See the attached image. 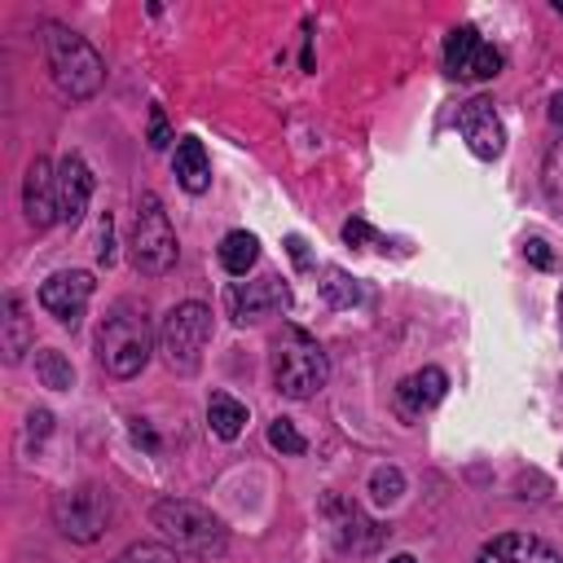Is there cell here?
I'll use <instances>...</instances> for the list:
<instances>
[{
    "mask_svg": "<svg viewBox=\"0 0 563 563\" xmlns=\"http://www.w3.org/2000/svg\"><path fill=\"white\" fill-rule=\"evenodd\" d=\"M40 44H44V62H48V75H53V84H57L62 97L88 101V97L101 92L106 62H101V53L79 31L62 26V22H44L40 26Z\"/></svg>",
    "mask_w": 563,
    "mask_h": 563,
    "instance_id": "obj_1",
    "label": "cell"
},
{
    "mask_svg": "<svg viewBox=\"0 0 563 563\" xmlns=\"http://www.w3.org/2000/svg\"><path fill=\"white\" fill-rule=\"evenodd\" d=\"M150 352H154V330H150L145 308L132 303V299H119L97 325V361H101V369L110 378H136L150 365Z\"/></svg>",
    "mask_w": 563,
    "mask_h": 563,
    "instance_id": "obj_2",
    "label": "cell"
},
{
    "mask_svg": "<svg viewBox=\"0 0 563 563\" xmlns=\"http://www.w3.org/2000/svg\"><path fill=\"white\" fill-rule=\"evenodd\" d=\"M330 378L321 343L303 325H282L273 334V387L286 400H312Z\"/></svg>",
    "mask_w": 563,
    "mask_h": 563,
    "instance_id": "obj_3",
    "label": "cell"
},
{
    "mask_svg": "<svg viewBox=\"0 0 563 563\" xmlns=\"http://www.w3.org/2000/svg\"><path fill=\"white\" fill-rule=\"evenodd\" d=\"M150 523L158 528V537L172 550H185V554H198V559H220L229 550V528L198 501L163 497V501H154Z\"/></svg>",
    "mask_w": 563,
    "mask_h": 563,
    "instance_id": "obj_4",
    "label": "cell"
},
{
    "mask_svg": "<svg viewBox=\"0 0 563 563\" xmlns=\"http://www.w3.org/2000/svg\"><path fill=\"white\" fill-rule=\"evenodd\" d=\"M207 339H211V308L198 299L176 303L158 325V352H163L167 369H176V374H194L202 365Z\"/></svg>",
    "mask_w": 563,
    "mask_h": 563,
    "instance_id": "obj_5",
    "label": "cell"
},
{
    "mask_svg": "<svg viewBox=\"0 0 563 563\" xmlns=\"http://www.w3.org/2000/svg\"><path fill=\"white\" fill-rule=\"evenodd\" d=\"M110 519H114V493L101 484H75L53 497V523L66 541L88 545V541L106 537Z\"/></svg>",
    "mask_w": 563,
    "mask_h": 563,
    "instance_id": "obj_6",
    "label": "cell"
},
{
    "mask_svg": "<svg viewBox=\"0 0 563 563\" xmlns=\"http://www.w3.org/2000/svg\"><path fill=\"white\" fill-rule=\"evenodd\" d=\"M128 246H132V264L141 273H150V277L176 268V255H180L176 229H172L158 194H150V189L136 198V220H132V242Z\"/></svg>",
    "mask_w": 563,
    "mask_h": 563,
    "instance_id": "obj_7",
    "label": "cell"
},
{
    "mask_svg": "<svg viewBox=\"0 0 563 563\" xmlns=\"http://www.w3.org/2000/svg\"><path fill=\"white\" fill-rule=\"evenodd\" d=\"M444 70L453 79H493L501 70V53L484 44L475 26H453L444 40Z\"/></svg>",
    "mask_w": 563,
    "mask_h": 563,
    "instance_id": "obj_8",
    "label": "cell"
},
{
    "mask_svg": "<svg viewBox=\"0 0 563 563\" xmlns=\"http://www.w3.org/2000/svg\"><path fill=\"white\" fill-rule=\"evenodd\" d=\"M92 273H84V268H62V273H53L44 286H40V308L48 312V317H57L62 325H79V317H84V308H88V299H92Z\"/></svg>",
    "mask_w": 563,
    "mask_h": 563,
    "instance_id": "obj_9",
    "label": "cell"
},
{
    "mask_svg": "<svg viewBox=\"0 0 563 563\" xmlns=\"http://www.w3.org/2000/svg\"><path fill=\"white\" fill-rule=\"evenodd\" d=\"M22 211H26V224L35 233H44L53 220H62V211H57V167L44 154H35L26 176H22Z\"/></svg>",
    "mask_w": 563,
    "mask_h": 563,
    "instance_id": "obj_10",
    "label": "cell"
},
{
    "mask_svg": "<svg viewBox=\"0 0 563 563\" xmlns=\"http://www.w3.org/2000/svg\"><path fill=\"white\" fill-rule=\"evenodd\" d=\"M457 128H462V141L471 145L475 158H497L506 150V128H501V119H497L488 97H471L457 110Z\"/></svg>",
    "mask_w": 563,
    "mask_h": 563,
    "instance_id": "obj_11",
    "label": "cell"
},
{
    "mask_svg": "<svg viewBox=\"0 0 563 563\" xmlns=\"http://www.w3.org/2000/svg\"><path fill=\"white\" fill-rule=\"evenodd\" d=\"M290 303V295H286V286H282V277H255V282H233L229 286V308H233V321H260V317H268L273 308H286Z\"/></svg>",
    "mask_w": 563,
    "mask_h": 563,
    "instance_id": "obj_12",
    "label": "cell"
},
{
    "mask_svg": "<svg viewBox=\"0 0 563 563\" xmlns=\"http://www.w3.org/2000/svg\"><path fill=\"white\" fill-rule=\"evenodd\" d=\"M92 185L97 180H92V167L84 163V154H66L57 163V211H62L66 224L84 220L88 198H92Z\"/></svg>",
    "mask_w": 563,
    "mask_h": 563,
    "instance_id": "obj_13",
    "label": "cell"
},
{
    "mask_svg": "<svg viewBox=\"0 0 563 563\" xmlns=\"http://www.w3.org/2000/svg\"><path fill=\"white\" fill-rule=\"evenodd\" d=\"M475 563H563V559L550 541H541L532 532H501L475 554Z\"/></svg>",
    "mask_w": 563,
    "mask_h": 563,
    "instance_id": "obj_14",
    "label": "cell"
},
{
    "mask_svg": "<svg viewBox=\"0 0 563 563\" xmlns=\"http://www.w3.org/2000/svg\"><path fill=\"white\" fill-rule=\"evenodd\" d=\"M444 391H449V374L427 365V369H418V374L396 383V409H400V418H422L431 405L444 400Z\"/></svg>",
    "mask_w": 563,
    "mask_h": 563,
    "instance_id": "obj_15",
    "label": "cell"
},
{
    "mask_svg": "<svg viewBox=\"0 0 563 563\" xmlns=\"http://www.w3.org/2000/svg\"><path fill=\"white\" fill-rule=\"evenodd\" d=\"M0 352H4L9 365H18L31 352V321H26V308H22V299L13 290L0 303Z\"/></svg>",
    "mask_w": 563,
    "mask_h": 563,
    "instance_id": "obj_16",
    "label": "cell"
},
{
    "mask_svg": "<svg viewBox=\"0 0 563 563\" xmlns=\"http://www.w3.org/2000/svg\"><path fill=\"white\" fill-rule=\"evenodd\" d=\"M172 167H176V180H180L189 194H202V189L211 185V158H207V150H202L198 136H180V141H176Z\"/></svg>",
    "mask_w": 563,
    "mask_h": 563,
    "instance_id": "obj_17",
    "label": "cell"
},
{
    "mask_svg": "<svg viewBox=\"0 0 563 563\" xmlns=\"http://www.w3.org/2000/svg\"><path fill=\"white\" fill-rule=\"evenodd\" d=\"M255 260H260V242H255V233L233 229V233L220 238V264H224V273L246 277V273L255 268Z\"/></svg>",
    "mask_w": 563,
    "mask_h": 563,
    "instance_id": "obj_18",
    "label": "cell"
},
{
    "mask_svg": "<svg viewBox=\"0 0 563 563\" xmlns=\"http://www.w3.org/2000/svg\"><path fill=\"white\" fill-rule=\"evenodd\" d=\"M207 427H211L220 440H238L242 427H246V405L233 400L229 391H216V396L207 400Z\"/></svg>",
    "mask_w": 563,
    "mask_h": 563,
    "instance_id": "obj_19",
    "label": "cell"
},
{
    "mask_svg": "<svg viewBox=\"0 0 563 563\" xmlns=\"http://www.w3.org/2000/svg\"><path fill=\"white\" fill-rule=\"evenodd\" d=\"M35 378H40L44 387H53V391H66V387L75 383V369H70V361H66L62 352L40 347V352H35Z\"/></svg>",
    "mask_w": 563,
    "mask_h": 563,
    "instance_id": "obj_20",
    "label": "cell"
},
{
    "mask_svg": "<svg viewBox=\"0 0 563 563\" xmlns=\"http://www.w3.org/2000/svg\"><path fill=\"white\" fill-rule=\"evenodd\" d=\"M541 189H545L550 207L563 211V132L550 141V150H545V158H541Z\"/></svg>",
    "mask_w": 563,
    "mask_h": 563,
    "instance_id": "obj_21",
    "label": "cell"
},
{
    "mask_svg": "<svg viewBox=\"0 0 563 563\" xmlns=\"http://www.w3.org/2000/svg\"><path fill=\"white\" fill-rule=\"evenodd\" d=\"M321 295H325V303H334V308H352L356 299H361V290H356V282L343 273V268H325V282H321Z\"/></svg>",
    "mask_w": 563,
    "mask_h": 563,
    "instance_id": "obj_22",
    "label": "cell"
},
{
    "mask_svg": "<svg viewBox=\"0 0 563 563\" xmlns=\"http://www.w3.org/2000/svg\"><path fill=\"white\" fill-rule=\"evenodd\" d=\"M114 563H180V550H172L167 541H136Z\"/></svg>",
    "mask_w": 563,
    "mask_h": 563,
    "instance_id": "obj_23",
    "label": "cell"
},
{
    "mask_svg": "<svg viewBox=\"0 0 563 563\" xmlns=\"http://www.w3.org/2000/svg\"><path fill=\"white\" fill-rule=\"evenodd\" d=\"M400 493H405V475H400L396 466H378V471L369 475V497H374L378 506L400 501Z\"/></svg>",
    "mask_w": 563,
    "mask_h": 563,
    "instance_id": "obj_24",
    "label": "cell"
},
{
    "mask_svg": "<svg viewBox=\"0 0 563 563\" xmlns=\"http://www.w3.org/2000/svg\"><path fill=\"white\" fill-rule=\"evenodd\" d=\"M268 444L282 449V453H303V449H308V440L295 431L290 418H273V422H268Z\"/></svg>",
    "mask_w": 563,
    "mask_h": 563,
    "instance_id": "obj_25",
    "label": "cell"
},
{
    "mask_svg": "<svg viewBox=\"0 0 563 563\" xmlns=\"http://www.w3.org/2000/svg\"><path fill=\"white\" fill-rule=\"evenodd\" d=\"M97 260L110 268L114 264V220H110V211L101 216V224H97Z\"/></svg>",
    "mask_w": 563,
    "mask_h": 563,
    "instance_id": "obj_26",
    "label": "cell"
},
{
    "mask_svg": "<svg viewBox=\"0 0 563 563\" xmlns=\"http://www.w3.org/2000/svg\"><path fill=\"white\" fill-rule=\"evenodd\" d=\"M167 141H172V136H167V119H163V110L154 106V110H150V150H167Z\"/></svg>",
    "mask_w": 563,
    "mask_h": 563,
    "instance_id": "obj_27",
    "label": "cell"
},
{
    "mask_svg": "<svg viewBox=\"0 0 563 563\" xmlns=\"http://www.w3.org/2000/svg\"><path fill=\"white\" fill-rule=\"evenodd\" d=\"M523 255L537 264V268H554V255H550V246L541 242V238H528V246H523Z\"/></svg>",
    "mask_w": 563,
    "mask_h": 563,
    "instance_id": "obj_28",
    "label": "cell"
},
{
    "mask_svg": "<svg viewBox=\"0 0 563 563\" xmlns=\"http://www.w3.org/2000/svg\"><path fill=\"white\" fill-rule=\"evenodd\" d=\"M343 238H347L352 246H361V242H374V229H369L365 220H347V224H343Z\"/></svg>",
    "mask_w": 563,
    "mask_h": 563,
    "instance_id": "obj_29",
    "label": "cell"
},
{
    "mask_svg": "<svg viewBox=\"0 0 563 563\" xmlns=\"http://www.w3.org/2000/svg\"><path fill=\"white\" fill-rule=\"evenodd\" d=\"M48 422H53V418H48V409H35V413H31V431H35V440H44V435H48Z\"/></svg>",
    "mask_w": 563,
    "mask_h": 563,
    "instance_id": "obj_30",
    "label": "cell"
},
{
    "mask_svg": "<svg viewBox=\"0 0 563 563\" xmlns=\"http://www.w3.org/2000/svg\"><path fill=\"white\" fill-rule=\"evenodd\" d=\"M286 246H290L295 264H299V268H308V251H303V238H286Z\"/></svg>",
    "mask_w": 563,
    "mask_h": 563,
    "instance_id": "obj_31",
    "label": "cell"
},
{
    "mask_svg": "<svg viewBox=\"0 0 563 563\" xmlns=\"http://www.w3.org/2000/svg\"><path fill=\"white\" fill-rule=\"evenodd\" d=\"M550 123H554V128H563V92H554V97H550Z\"/></svg>",
    "mask_w": 563,
    "mask_h": 563,
    "instance_id": "obj_32",
    "label": "cell"
},
{
    "mask_svg": "<svg viewBox=\"0 0 563 563\" xmlns=\"http://www.w3.org/2000/svg\"><path fill=\"white\" fill-rule=\"evenodd\" d=\"M387 563H418L413 554H396V559H387Z\"/></svg>",
    "mask_w": 563,
    "mask_h": 563,
    "instance_id": "obj_33",
    "label": "cell"
},
{
    "mask_svg": "<svg viewBox=\"0 0 563 563\" xmlns=\"http://www.w3.org/2000/svg\"><path fill=\"white\" fill-rule=\"evenodd\" d=\"M550 9H554V13H559V18H563V0H550Z\"/></svg>",
    "mask_w": 563,
    "mask_h": 563,
    "instance_id": "obj_34",
    "label": "cell"
},
{
    "mask_svg": "<svg viewBox=\"0 0 563 563\" xmlns=\"http://www.w3.org/2000/svg\"><path fill=\"white\" fill-rule=\"evenodd\" d=\"M559 312H563V299H559Z\"/></svg>",
    "mask_w": 563,
    "mask_h": 563,
    "instance_id": "obj_35",
    "label": "cell"
}]
</instances>
